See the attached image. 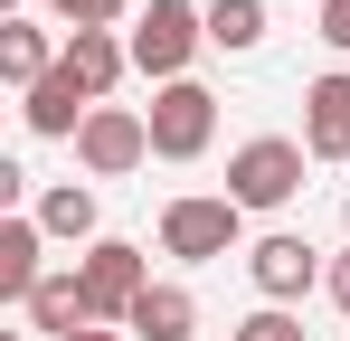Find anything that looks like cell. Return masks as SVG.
<instances>
[{
    "label": "cell",
    "instance_id": "1",
    "mask_svg": "<svg viewBox=\"0 0 350 341\" xmlns=\"http://www.w3.org/2000/svg\"><path fill=\"white\" fill-rule=\"evenodd\" d=\"M199 38H208V10H189V0H152L142 19H133V66L142 76H161V86H180L189 76V57H199Z\"/></svg>",
    "mask_w": 350,
    "mask_h": 341
},
{
    "label": "cell",
    "instance_id": "2",
    "mask_svg": "<svg viewBox=\"0 0 350 341\" xmlns=\"http://www.w3.org/2000/svg\"><path fill=\"white\" fill-rule=\"evenodd\" d=\"M76 284H85V323H133V303L152 294V266H142V247L95 237V247L76 256Z\"/></svg>",
    "mask_w": 350,
    "mask_h": 341
},
{
    "label": "cell",
    "instance_id": "3",
    "mask_svg": "<svg viewBox=\"0 0 350 341\" xmlns=\"http://www.w3.org/2000/svg\"><path fill=\"white\" fill-rule=\"evenodd\" d=\"M303 142H284V133H256V142H237L228 152V199L237 209H284L293 190H303Z\"/></svg>",
    "mask_w": 350,
    "mask_h": 341
},
{
    "label": "cell",
    "instance_id": "4",
    "mask_svg": "<svg viewBox=\"0 0 350 341\" xmlns=\"http://www.w3.org/2000/svg\"><path fill=\"white\" fill-rule=\"evenodd\" d=\"M237 237H246V209H237L228 190H218V199H171V209H161V247H171L180 266H218V256H237Z\"/></svg>",
    "mask_w": 350,
    "mask_h": 341
},
{
    "label": "cell",
    "instance_id": "5",
    "mask_svg": "<svg viewBox=\"0 0 350 341\" xmlns=\"http://www.w3.org/2000/svg\"><path fill=\"white\" fill-rule=\"evenodd\" d=\"M142 123H152V152H161V162H199V152H208V133H218V95H208L199 76H180V86L152 95Z\"/></svg>",
    "mask_w": 350,
    "mask_h": 341
},
{
    "label": "cell",
    "instance_id": "6",
    "mask_svg": "<svg viewBox=\"0 0 350 341\" xmlns=\"http://www.w3.org/2000/svg\"><path fill=\"white\" fill-rule=\"evenodd\" d=\"M76 162L95 170V180H123L133 162H152V123L123 114V105H95V114H85V133H76Z\"/></svg>",
    "mask_w": 350,
    "mask_h": 341
},
{
    "label": "cell",
    "instance_id": "7",
    "mask_svg": "<svg viewBox=\"0 0 350 341\" xmlns=\"http://www.w3.org/2000/svg\"><path fill=\"white\" fill-rule=\"evenodd\" d=\"M246 275H256L265 303H293V294H312L322 256H312V237H256V247H246Z\"/></svg>",
    "mask_w": 350,
    "mask_h": 341
},
{
    "label": "cell",
    "instance_id": "8",
    "mask_svg": "<svg viewBox=\"0 0 350 341\" xmlns=\"http://www.w3.org/2000/svg\"><path fill=\"white\" fill-rule=\"evenodd\" d=\"M303 152L312 162H350V76H312V95H303Z\"/></svg>",
    "mask_w": 350,
    "mask_h": 341
},
{
    "label": "cell",
    "instance_id": "9",
    "mask_svg": "<svg viewBox=\"0 0 350 341\" xmlns=\"http://www.w3.org/2000/svg\"><path fill=\"white\" fill-rule=\"evenodd\" d=\"M57 66L76 76V86H85V105H105V95H114V76L133 66V48H123L114 29H76V38L57 48Z\"/></svg>",
    "mask_w": 350,
    "mask_h": 341
},
{
    "label": "cell",
    "instance_id": "10",
    "mask_svg": "<svg viewBox=\"0 0 350 341\" xmlns=\"http://www.w3.org/2000/svg\"><path fill=\"white\" fill-rule=\"evenodd\" d=\"M38 237H48L38 218H0V303H29V294L48 284V266H38Z\"/></svg>",
    "mask_w": 350,
    "mask_h": 341
},
{
    "label": "cell",
    "instance_id": "11",
    "mask_svg": "<svg viewBox=\"0 0 350 341\" xmlns=\"http://www.w3.org/2000/svg\"><path fill=\"white\" fill-rule=\"evenodd\" d=\"M133 341H199V303H189V284H152L142 303H133Z\"/></svg>",
    "mask_w": 350,
    "mask_h": 341
},
{
    "label": "cell",
    "instance_id": "12",
    "mask_svg": "<svg viewBox=\"0 0 350 341\" xmlns=\"http://www.w3.org/2000/svg\"><path fill=\"white\" fill-rule=\"evenodd\" d=\"M19 114H29V133H48V142H57V133H85V114H95V105H85V86L57 66L48 86H29V95H19Z\"/></svg>",
    "mask_w": 350,
    "mask_h": 341
},
{
    "label": "cell",
    "instance_id": "13",
    "mask_svg": "<svg viewBox=\"0 0 350 341\" xmlns=\"http://www.w3.org/2000/svg\"><path fill=\"white\" fill-rule=\"evenodd\" d=\"M0 76L29 95V86H48L57 76V48H48V29H29V19H0Z\"/></svg>",
    "mask_w": 350,
    "mask_h": 341
},
{
    "label": "cell",
    "instance_id": "14",
    "mask_svg": "<svg viewBox=\"0 0 350 341\" xmlns=\"http://www.w3.org/2000/svg\"><path fill=\"white\" fill-rule=\"evenodd\" d=\"M38 227H48V237H66V247H95V190H85V180L48 190V199H38Z\"/></svg>",
    "mask_w": 350,
    "mask_h": 341
},
{
    "label": "cell",
    "instance_id": "15",
    "mask_svg": "<svg viewBox=\"0 0 350 341\" xmlns=\"http://www.w3.org/2000/svg\"><path fill=\"white\" fill-rule=\"evenodd\" d=\"M29 323H38V332H85V284H76V275H48V284H38V294H29Z\"/></svg>",
    "mask_w": 350,
    "mask_h": 341
},
{
    "label": "cell",
    "instance_id": "16",
    "mask_svg": "<svg viewBox=\"0 0 350 341\" xmlns=\"http://www.w3.org/2000/svg\"><path fill=\"white\" fill-rule=\"evenodd\" d=\"M256 38H265V0H208V48L246 57Z\"/></svg>",
    "mask_w": 350,
    "mask_h": 341
},
{
    "label": "cell",
    "instance_id": "17",
    "mask_svg": "<svg viewBox=\"0 0 350 341\" xmlns=\"http://www.w3.org/2000/svg\"><path fill=\"white\" fill-rule=\"evenodd\" d=\"M48 10H57L66 29H114V19L133 10V0H48Z\"/></svg>",
    "mask_w": 350,
    "mask_h": 341
},
{
    "label": "cell",
    "instance_id": "18",
    "mask_svg": "<svg viewBox=\"0 0 350 341\" xmlns=\"http://www.w3.org/2000/svg\"><path fill=\"white\" fill-rule=\"evenodd\" d=\"M237 341H303V323H293L284 303H265V313H246V323H237Z\"/></svg>",
    "mask_w": 350,
    "mask_h": 341
},
{
    "label": "cell",
    "instance_id": "19",
    "mask_svg": "<svg viewBox=\"0 0 350 341\" xmlns=\"http://www.w3.org/2000/svg\"><path fill=\"white\" fill-rule=\"evenodd\" d=\"M322 38H332V48L350 57V0H322Z\"/></svg>",
    "mask_w": 350,
    "mask_h": 341
},
{
    "label": "cell",
    "instance_id": "20",
    "mask_svg": "<svg viewBox=\"0 0 350 341\" xmlns=\"http://www.w3.org/2000/svg\"><path fill=\"white\" fill-rule=\"evenodd\" d=\"M322 284H332V303H341V313H350V256H341V266H332V275H322Z\"/></svg>",
    "mask_w": 350,
    "mask_h": 341
},
{
    "label": "cell",
    "instance_id": "21",
    "mask_svg": "<svg viewBox=\"0 0 350 341\" xmlns=\"http://www.w3.org/2000/svg\"><path fill=\"white\" fill-rule=\"evenodd\" d=\"M66 341H123V332H105V323H85V332H66Z\"/></svg>",
    "mask_w": 350,
    "mask_h": 341
},
{
    "label": "cell",
    "instance_id": "22",
    "mask_svg": "<svg viewBox=\"0 0 350 341\" xmlns=\"http://www.w3.org/2000/svg\"><path fill=\"white\" fill-rule=\"evenodd\" d=\"M341 218H350V209H341Z\"/></svg>",
    "mask_w": 350,
    "mask_h": 341
},
{
    "label": "cell",
    "instance_id": "23",
    "mask_svg": "<svg viewBox=\"0 0 350 341\" xmlns=\"http://www.w3.org/2000/svg\"><path fill=\"white\" fill-rule=\"evenodd\" d=\"M228 341H237V332H228Z\"/></svg>",
    "mask_w": 350,
    "mask_h": 341
}]
</instances>
